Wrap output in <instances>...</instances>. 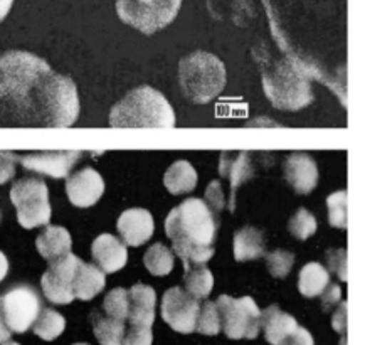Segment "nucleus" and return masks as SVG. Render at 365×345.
Masks as SVG:
<instances>
[{
  "label": "nucleus",
  "mask_w": 365,
  "mask_h": 345,
  "mask_svg": "<svg viewBox=\"0 0 365 345\" xmlns=\"http://www.w3.org/2000/svg\"><path fill=\"white\" fill-rule=\"evenodd\" d=\"M221 330L232 340H252L259 334L261 310L251 297L232 298L221 295L216 302Z\"/></svg>",
  "instance_id": "nucleus-8"
},
{
  "label": "nucleus",
  "mask_w": 365,
  "mask_h": 345,
  "mask_svg": "<svg viewBox=\"0 0 365 345\" xmlns=\"http://www.w3.org/2000/svg\"><path fill=\"white\" fill-rule=\"evenodd\" d=\"M79 263L78 256L69 253L54 263H49L41 278L42 292L49 302L58 305H68L74 300L73 295V278Z\"/></svg>",
  "instance_id": "nucleus-11"
},
{
  "label": "nucleus",
  "mask_w": 365,
  "mask_h": 345,
  "mask_svg": "<svg viewBox=\"0 0 365 345\" xmlns=\"http://www.w3.org/2000/svg\"><path fill=\"white\" fill-rule=\"evenodd\" d=\"M334 329L336 332H345L347 329V302H341L340 309L335 311L334 315Z\"/></svg>",
  "instance_id": "nucleus-40"
},
{
  "label": "nucleus",
  "mask_w": 365,
  "mask_h": 345,
  "mask_svg": "<svg viewBox=\"0 0 365 345\" xmlns=\"http://www.w3.org/2000/svg\"><path fill=\"white\" fill-rule=\"evenodd\" d=\"M199 310V300H195L180 287L167 290L162 298V319L167 321L168 327L179 334L195 332Z\"/></svg>",
  "instance_id": "nucleus-10"
},
{
  "label": "nucleus",
  "mask_w": 365,
  "mask_h": 345,
  "mask_svg": "<svg viewBox=\"0 0 365 345\" xmlns=\"http://www.w3.org/2000/svg\"><path fill=\"white\" fill-rule=\"evenodd\" d=\"M0 307L11 332L24 334L29 330L42 310L41 298L29 285H17L0 297Z\"/></svg>",
  "instance_id": "nucleus-9"
},
{
  "label": "nucleus",
  "mask_w": 365,
  "mask_h": 345,
  "mask_svg": "<svg viewBox=\"0 0 365 345\" xmlns=\"http://www.w3.org/2000/svg\"><path fill=\"white\" fill-rule=\"evenodd\" d=\"M261 256H264V237L259 230L246 226L234 235V259L245 263Z\"/></svg>",
  "instance_id": "nucleus-22"
},
{
  "label": "nucleus",
  "mask_w": 365,
  "mask_h": 345,
  "mask_svg": "<svg viewBox=\"0 0 365 345\" xmlns=\"http://www.w3.org/2000/svg\"><path fill=\"white\" fill-rule=\"evenodd\" d=\"M284 179L299 195L310 194L318 184L317 162L303 152H294L284 160Z\"/></svg>",
  "instance_id": "nucleus-15"
},
{
  "label": "nucleus",
  "mask_w": 365,
  "mask_h": 345,
  "mask_svg": "<svg viewBox=\"0 0 365 345\" xmlns=\"http://www.w3.org/2000/svg\"><path fill=\"white\" fill-rule=\"evenodd\" d=\"M91 256L103 273H116L128 261L126 244L113 235H100L93 241Z\"/></svg>",
  "instance_id": "nucleus-16"
},
{
  "label": "nucleus",
  "mask_w": 365,
  "mask_h": 345,
  "mask_svg": "<svg viewBox=\"0 0 365 345\" xmlns=\"http://www.w3.org/2000/svg\"><path fill=\"white\" fill-rule=\"evenodd\" d=\"M327 259H329L330 272L339 274L341 282H347V249H330L327 253Z\"/></svg>",
  "instance_id": "nucleus-35"
},
{
  "label": "nucleus",
  "mask_w": 365,
  "mask_h": 345,
  "mask_svg": "<svg viewBox=\"0 0 365 345\" xmlns=\"http://www.w3.org/2000/svg\"><path fill=\"white\" fill-rule=\"evenodd\" d=\"M217 222L202 199H187L165 219V232L184 264H205L214 256Z\"/></svg>",
  "instance_id": "nucleus-2"
},
{
  "label": "nucleus",
  "mask_w": 365,
  "mask_h": 345,
  "mask_svg": "<svg viewBox=\"0 0 365 345\" xmlns=\"http://www.w3.org/2000/svg\"><path fill=\"white\" fill-rule=\"evenodd\" d=\"M179 83L187 100L207 105L226 86V66L217 56L195 51L180 61Z\"/></svg>",
  "instance_id": "nucleus-5"
},
{
  "label": "nucleus",
  "mask_w": 365,
  "mask_h": 345,
  "mask_svg": "<svg viewBox=\"0 0 365 345\" xmlns=\"http://www.w3.org/2000/svg\"><path fill=\"white\" fill-rule=\"evenodd\" d=\"M266 268L271 277L287 278L294 263V254L284 249H276L273 253H264Z\"/></svg>",
  "instance_id": "nucleus-33"
},
{
  "label": "nucleus",
  "mask_w": 365,
  "mask_h": 345,
  "mask_svg": "<svg viewBox=\"0 0 365 345\" xmlns=\"http://www.w3.org/2000/svg\"><path fill=\"white\" fill-rule=\"evenodd\" d=\"M204 202L207 204V207L210 209V212H212L214 216L222 211L224 206H226V197H224L221 182H216V180L210 182L207 192H205Z\"/></svg>",
  "instance_id": "nucleus-36"
},
{
  "label": "nucleus",
  "mask_w": 365,
  "mask_h": 345,
  "mask_svg": "<svg viewBox=\"0 0 365 345\" xmlns=\"http://www.w3.org/2000/svg\"><path fill=\"white\" fill-rule=\"evenodd\" d=\"M163 185L174 195L189 194L197 185V172L187 160H177L163 175Z\"/></svg>",
  "instance_id": "nucleus-23"
},
{
  "label": "nucleus",
  "mask_w": 365,
  "mask_h": 345,
  "mask_svg": "<svg viewBox=\"0 0 365 345\" xmlns=\"http://www.w3.org/2000/svg\"><path fill=\"white\" fill-rule=\"evenodd\" d=\"M195 330L202 335H209V337L221 332V321H219L216 302H205L204 305L200 307Z\"/></svg>",
  "instance_id": "nucleus-32"
},
{
  "label": "nucleus",
  "mask_w": 365,
  "mask_h": 345,
  "mask_svg": "<svg viewBox=\"0 0 365 345\" xmlns=\"http://www.w3.org/2000/svg\"><path fill=\"white\" fill-rule=\"evenodd\" d=\"M184 290L195 298H207L214 288V274L205 264H184Z\"/></svg>",
  "instance_id": "nucleus-25"
},
{
  "label": "nucleus",
  "mask_w": 365,
  "mask_h": 345,
  "mask_svg": "<svg viewBox=\"0 0 365 345\" xmlns=\"http://www.w3.org/2000/svg\"><path fill=\"white\" fill-rule=\"evenodd\" d=\"M126 321H120L110 316L101 315L100 311L93 314V332L101 345H121L125 337Z\"/></svg>",
  "instance_id": "nucleus-26"
},
{
  "label": "nucleus",
  "mask_w": 365,
  "mask_h": 345,
  "mask_svg": "<svg viewBox=\"0 0 365 345\" xmlns=\"http://www.w3.org/2000/svg\"><path fill=\"white\" fill-rule=\"evenodd\" d=\"M79 158H81V152L78 150H44L31 152L21 157L17 155V162L24 169L36 174L49 175L53 179H64Z\"/></svg>",
  "instance_id": "nucleus-12"
},
{
  "label": "nucleus",
  "mask_w": 365,
  "mask_h": 345,
  "mask_svg": "<svg viewBox=\"0 0 365 345\" xmlns=\"http://www.w3.org/2000/svg\"><path fill=\"white\" fill-rule=\"evenodd\" d=\"M105 192V180L91 167L71 174L66 180V194L73 206L91 207L101 199Z\"/></svg>",
  "instance_id": "nucleus-13"
},
{
  "label": "nucleus",
  "mask_w": 365,
  "mask_h": 345,
  "mask_svg": "<svg viewBox=\"0 0 365 345\" xmlns=\"http://www.w3.org/2000/svg\"><path fill=\"white\" fill-rule=\"evenodd\" d=\"M0 345H21V344H17V342H11V340H7V342H4V344H0Z\"/></svg>",
  "instance_id": "nucleus-44"
},
{
  "label": "nucleus",
  "mask_w": 365,
  "mask_h": 345,
  "mask_svg": "<svg viewBox=\"0 0 365 345\" xmlns=\"http://www.w3.org/2000/svg\"><path fill=\"white\" fill-rule=\"evenodd\" d=\"M103 311L110 319L126 321V316H128V290L113 288L103 300Z\"/></svg>",
  "instance_id": "nucleus-30"
},
{
  "label": "nucleus",
  "mask_w": 365,
  "mask_h": 345,
  "mask_svg": "<svg viewBox=\"0 0 365 345\" xmlns=\"http://www.w3.org/2000/svg\"><path fill=\"white\" fill-rule=\"evenodd\" d=\"M259 325L264 332L266 342L271 345H282L299 327L294 316L284 314L278 305H271L261 311Z\"/></svg>",
  "instance_id": "nucleus-19"
},
{
  "label": "nucleus",
  "mask_w": 365,
  "mask_h": 345,
  "mask_svg": "<svg viewBox=\"0 0 365 345\" xmlns=\"http://www.w3.org/2000/svg\"><path fill=\"white\" fill-rule=\"evenodd\" d=\"M71 235L63 226H48L36 240L37 251L49 263H54L71 253Z\"/></svg>",
  "instance_id": "nucleus-20"
},
{
  "label": "nucleus",
  "mask_w": 365,
  "mask_h": 345,
  "mask_svg": "<svg viewBox=\"0 0 365 345\" xmlns=\"http://www.w3.org/2000/svg\"><path fill=\"white\" fill-rule=\"evenodd\" d=\"M79 116L78 88L39 56H0V118L21 127L68 128Z\"/></svg>",
  "instance_id": "nucleus-1"
},
{
  "label": "nucleus",
  "mask_w": 365,
  "mask_h": 345,
  "mask_svg": "<svg viewBox=\"0 0 365 345\" xmlns=\"http://www.w3.org/2000/svg\"><path fill=\"white\" fill-rule=\"evenodd\" d=\"M155 225H153V217L147 209L133 207L125 211L118 217L116 222V231L121 236L125 244L138 248L147 242L153 235Z\"/></svg>",
  "instance_id": "nucleus-14"
},
{
  "label": "nucleus",
  "mask_w": 365,
  "mask_h": 345,
  "mask_svg": "<svg viewBox=\"0 0 365 345\" xmlns=\"http://www.w3.org/2000/svg\"><path fill=\"white\" fill-rule=\"evenodd\" d=\"M17 155L12 152H0V185L7 184L16 175Z\"/></svg>",
  "instance_id": "nucleus-37"
},
{
  "label": "nucleus",
  "mask_w": 365,
  "mask_h": 345,
  "mask_svg": "<svg viewBox=\"0 0 365 345\" xmlns=\"http://www.w3.org/2000/svg\"><path fill=\"white\" fill-rule=\"evenodd\" d=\"M11 200L17 209L19 225L26 230L46 226L51 221L49 190L46 182L39 177H24L14 182Z\"/></svg>",
  "instance_id": "nucleus-7"
},
{
  "label": "nucleus",
  "mask_w": 365,
  "mask_h": 345,
  "mask_svg": "<svg viewBox=\"0 0 365 345\" xmlns=\"http://www.w3.org/2000/svg\"><path fill=\"white\" fill-rule=\"evenodd\" d=\"M288 231L293 237L305 241L317 232V219L305 207H299L288 222Z\"/></svg>",
  "instance_id": "nucleus-31"
},
{
  "label": "nucleus",
  "mask_w": 365,
  "mask_h": 345,
  "mask_svg": "<svg viewBox=\"0 0 365 345\" xmlns=\"http://www.w3.org/2000/svg\"><path fill=\"white\" fill-rule=\"evenodd\" d=\"M263 90L274 108L283 111L303 110L313 101V91L308 73L297 58L259 61Z\"/></svg>",
  "instance_id": "nucleus-3"
},
{
  "label": "nucleus",
  "mask_w": 365,
  "mask_h": 345,
  "mask_svg": "<svg viewBox=\"0 0 365 345\" xmlns=\"http://www.w3.org/2000/svg\"><path fill=\"white\" fill-rule=\"evenodd\" d=\"M110 125L115 128H172L175 113L162 93L143 85L111 108Z\"/></svg>",
  "instance_id": "nucleus-4"
},
{
  "label": "nucleus",
  "mask_w": 365,
  "mask_h": 345,
  "mask_svg": "<svg viewBox=\"0 0 365 345\" xmlns=\"http://www.w3.org/2000/svg\"><path fill=\"white\" fill-rule=\"evenodd\" d=\"M106 278L100 268L79 259L73 278V295L83 302H90L105 288Z\"/></svg>",
  "instance_id": "nucleus-21"
},
{
  "label": "nucleus",
  "mask_w": 365,
  "mask_h": 345,
  "mask_svg": "<svg viewBox=\"0 0 365 345\" xmlns=\"http://www.w3.org/2000/svg\"><path fill=\"white\" fill-rule=\"evenodd\" d=\"M11 330L6 325V320H4V315H2V307H0V344L7 342L9 339H11Z\"/></svg>",
  "instance_id": "nucleus-41"
},
{
  "label": "nucleus",
  "mask_w": 365,
  "mask_h": 345,
  "mask_svg": "<svg viewBox=\"0 0 365 345\" xmlns=\"http://www.w3.org/2000/svg\"><path fill=\"white\" fill-rule=\"evenodd\" d=\"M157 295L152 287L137 283L128 290V316L126 324L152 327L155 320Z\"/></svg>",
  "instance_id": "nucleus-17"
},
{
  "label": "nucleus",
  "mask_w": 365,
  "mask_h": 345,
  "mask_svg": "<svg viewBox=\"0 0 365 345\" xmlns=\"http://www.w3.org/2000/svg\"><path fill=\"white\" fill-rule=\"evenodd\" d=\"M74 345H90V344H74Z\"/></svg>",
  "instance_id": "nucleus-45"
},
{
  "label": "nucleus",
  "mask_w": 365,
  "mask_h": 345,
  "mask_svg": "<svg viewBox=\"0 0 365 345\" xmlns=\"http://www.w3.org/2000/svg\"><path fill=\"white\" fill-rule=\"evenodd\" d=\"M9 272V261L6 258V254L0 251V282H2L4 278H6V274Z\"/></svg>",
  "instance_id": "nucleus-43"
},
{
  "label": "nucleus",
  "mask_w": 365,
  "mask_h": 345,
  "mask_svg": "<svg viewBox=\"0 0 365 345\" xmlns=\"http://www.w3.org/2000/svg\"><path fill=\"white\" fill-rule=\"evenodd\" d=\"M182 0H116L120 21L142 34H155L175 21Z\"/></svg>",
  "instance_id": "nucleus-6"
},
{
  "label": "nucleus",
  "mask_w": 365,
  "mask_h": 345,
  "mask_svg": "<svg viewBox=\"0 0 365 345\" xmlns=\"http://www.w3.org/2000/svg\"><path fill=\"white\" fill-rule=\"evenodd\" d=\"M143 263L153 277H165L174 268V253L162 242H155L145 253Z\"/></svg>",
  "instance_id": "nucleus-28"
},
{
  "label": "nucleus",
  "mask_w": 365,
  "mask_h": 345,
  "mask_svg": "<svg viewBox=\"0 0 365 345\" xmlns=\"http://www.w3.org/2000/svg\"><path fill=\"white\" fill-rule=\"evenodd\" d=\"M152 342H153L152 327L126 325L123 344L121 345H152Z\"/></svg>",
  "instance_id": "nucleus-34"
},
{
  "label": "nucleus",
  "mask_w": 365,
  "mask_h": 345,
  "mask_svg": "<svg viewBox=\"0 0 365 345\" xmlns=\"http://www.w3.org/2000/svg\"><path fill=\"white\" fill-rule=\"evenodd\" d=\"M329 206V221L334 227L347 230L349 227V194L347 190H339L329 195L327 199Z\"/></svg>",
  "instance_id": "nucleus-29"
},
{
  "label": "nucleus",
  "mask_w": 365,
  "mask_h": 345,
  "mask_svg": "<svg viewBox=\"0 0 365 345\" xmlns=\"http://www.w3.org/2000/svg\"><path fill=\"white\" fill-rule=\"evenodd\" d=\"M330 283V273L320 263H308L299 269L298 290L305 298L320 297Z\"/></svg>",
  "instance_id": "nucleus-24"
},
{
  "label": "nucleus",
  "mask_w": 365,
  "mask_h": 345,
  "mask_svg": "<svg viewBox=\"0 0 365 345\" xmlns=\"http://www.w3.org/2000/svg\"><path fill=\"white\" fill-rule=\"evenodd\" d=\"M219 172L222 177H227L231 182V197L229 202L231 206L229 209L234 211V199H236V190L241 184L250 180L255 175V167L251 164V157L247 152H224L221 155V165H219Z\"/></svg>",
  "instance_id": "nucleus-18"
},
{
  "label": "nucleus",
  "mask_w": 365,
  "mask_h": 345,
  "mask_svg": "<svg viewBox=\"0 0 365 345\" xmlns=\"http://www.w3.org/2000/svg\"><path fill=\"white\" fill-rule=\"evenodd\" d=\"M339 300H340V287L335 285V283H329V287H327L324 293H322V307H324V311L331 310V307L336 305V302Z\"/></svg>",
  "instance_id": "nucleus-38"
},
{
  "label": "nucleus",
  "mask_w": 365,
  "mask_h": 345,
  "mask_svg": "<svg viewBox=\"0 0 365 345\" xmlns=\"http://www.w3.org/2000/svg\"><path fill=\"white\" fill-rule=\"evenodd\" d=\"M66 329V320L64 316L58 314L56 310L51 309H42L37 320L32 325V330L37 337H41L46 342H51V340L58 339L61 334Z\"/></svg>",
  "instance_id": "nucleus-27"
},
{
  "label": "nucleus",
  "mask_w": 365,
  "mask_h": 345,
  "mask_svg": "<svg viewBox=\"0 0 365 345\" xmlns=\"http://www.w3.org/2000/svg\"><path fill=\"white\" fill-rule=\"evenodd\" d=\"M282 345H313V337L307 329L298 327Z\"/></svg>",
  "instance_id": "nucleus-39"
},
{
  "label": "nucleus",
  "mask_w": 365,
  "mask_h": 345,
  "mask_svg": "<svg viewBox=\"0 0 365 345\" xmlns=\"http://www.w3.org/2000/svg\"><path fill=\"white\" fill-rule=\"evenodd\" d=\"M14 6V0H0V22L7 17V14L11 12Z\"/></svg>",
  "instance_id": "nucleus-42"
}]
</instances>
